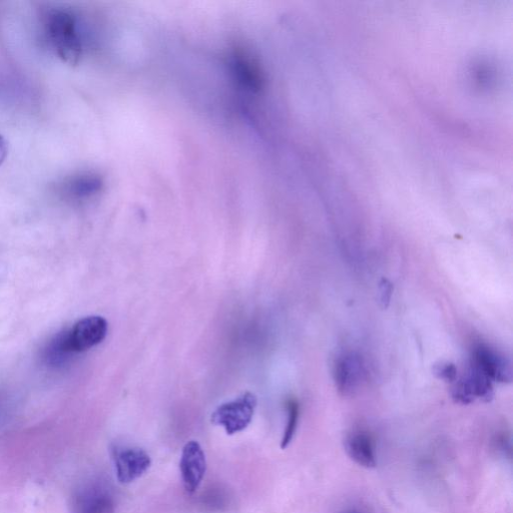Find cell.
I'll use <instances>...</instances> for the list:
<instances>
[{
    "mask_svg": "<svg viewBox=\"0 0 513 513\" xmlns=\"http://www.w3.org/2000/svg\"><path fill=\"white\" fill-rule=\"evenodd\" d=\"M435 375L446 381V382H454L458 377L457 368L454 364L451 363H441L434 367Z\"/></svg>",
    "mask_w": 513,
    "mask_h": 513,
    "instance_id": "13",
    "label": "cell"
},
{
    "mask_svg": "<svg viewBox=\"0 0 513 513\" xmlns=\"http://www.w3.org/2000/svg\"><path fill=\"white\" fill-rule=\"evenodd\" d=\"M46 34L56 54L65 63L78 65L83 56V45L76 17L66 10H53L45 19Z\"/></svg>",
    "mask_w": 513,
    "mask_h": 513,
    "instance_id": "1",
    "label": "cell"
},
{
    "mask_svg": "<svg viewBox=\"0 0 513 513\" xmlns=\"http://www.w3.org/2000/svg\"><path fill=\"white\" fill-rule=\"evenodd\" d=\"M471 363L492 382L510 383L512 380L510 362L487 345L479 344L473 349Z\"/></svg>",
    "mask_w": 513,
    "mask_h": 513,
    "instance_id": "5",
    "label": "cell"
},
{
    "mask_svg": "<svg viewBox=\"0 0 513 513\" xmlns=\"http://www.w3.org/2000/svg\"><path fill=\"white\" fill-rule=\"evenodd\" d=\"M115 463L118 480L127 484L144 475L151 467L152 460L143 449L130 448L117 451Z\"/></svg>",
    "mask_w": 513,
    "mask_h": 513,
    "instance_id": "7",
    "label": "cell"
},
{
    "mask_svg": "<svg viewBox=\"0 0 513 513\" xmlns=\"http://www.w3.org/2000/svg\"><path fill=\"white\" fill-rule=\"evenodd\" d=\"M115 511L113 496L100 487L85 489L76 496L72 505V513H115Z\"/></svg>",
    "mask_w": 513,
    "mask_h": 513,
    "instance_id": "8",
    "label": "cell"
},
{
    "mask_svg": "<svg viewBox=\"0 0 513 513\" xmlns=\"http://www.w3.org/2000/svg\"><path fill=\"white\" fill-rule=\"evenodd\" d=\"M9 155V145L7 140L0 135V166L4 164Z\"/></svg>",
    "mask_w": 513,
    "mask_h": 513,
    "instance_id": "15",
    "label": "cell"
},
{
    "mask_svg": "<svg viewBox=\"0 0 513 513\" xmlns=\"http://www.w3.org/2000/svg\"><path fill=\"white\" fill-rule=\"evenodd\" d=\"M379 292H380V303L383 308H387L390 304L392 293H393L392 284L388 280L383 279L379 286Z\"/></svg>",
    "mask_w": 513,
    "mask_h": 513,
    "instance_id": "14",
    "label": "cell"
},
{
    "mask_svg": "<svg viewBox=\"0 0 513 513\" xmlns=\"http://www.w3.org/2000/svg\"><path fill=\"white\" fill-rule=\"evenodd\" d=\"M104 180L95 173H82L68 179L63 189L69 197L77 200L91 198L104 188Z\"/></svg>",
    "mask_w": 513,
    "mask_h": 513,
    "instance_id": "10",
    "label": "cell"
},
{
    "mask_svg": "<svg viewBox=\"0 0 513 513\" xmlns=\"http://www.w3.org/2000/svg\"><path fill=\"white\" fill-rule=\"evenodd\" d=\"M344 513H358V512H356V511H354V510H349V511H346V512H344Z\"/></svg>",
    "mask_w": 513,
    "mask_h": 513,
    "instance_id": "16",
    "label": "cell"
},
{
    "mask_svg": "<svg viewBox=\"0 0 513 513\" xmlns=\"http://www.w3.org/2000/svg\"><path fill=\"white\" fill-rule=\"evenodd\" d=\"M346 450L351 459L365 468H374L377 464L371 437L364 432H355L346 441Z\"/></svg>",
    "mask_w": 513,
    "mask_h": 513,
    "instance_id": "11",
    "label": "cell"
},
{
    "mask_svg": "<svg viewBox=\"0 0 513 513\" xmlns=\"http://www.w3.org/2000/svg\"><path fill=\"white\" fill-rule=\"evenodd\" d=\"M180 469L187 492H196L207 470L206 455L198 442L190 441L185 445Z\"/></svg>",
    "mask_w": 513,
    "mask_h": 513,
    "instance_id": "6",
    "label": "cell"
},
{
    "mask_svg": "<svg viewBox=\"0 0 513 513\" xmlns=\"http://www.w3.org/2000/svg\"><path fill=\"white\" fill-rule=\"evenodd\" d=\"M454 382L452 397L458 403L470 404L476 399L488 402L493 397L492 381L472 363L464 375Z\"/></svg>",
    "mask_w": 513,
    "mask_h": 513,
    "instance_id": "4",
    "label": "cell"
},
{
    "mask_svg": "<svg viewBox=\"0 0 513 513\" xmlns=\"http://www.w3.org/2000/svg\"><path fill=\"white\" fill-rule=\"evenodd\" d=\"M257 403L256 395L246 392L238 399L218 407L212 415V423L223 426L229 435L241 432L252 422Z\"/></svg>",
    "mask_w": 513,
    "mask_h": 513,
    "instance_id": "3",
    "label": "cell"
},
{
    "mask_svg": "<svg viewBox=\"0 0 513 513\" xmlns=\"http://www.w3.org/2000/svg\"><path fill=\"white\" fill-rule=\"evenodd\" d=\"M362 375L361 362L354 355H344L335 364L334 378L336 387L343 395H348L360 383Z\"/></svg>",
    "mask_w": 513,
    "mask_h": 513,
    "instance_id": "9",
    "label": "cell"
},
{
    "mask_svg": "<svg viewBox=\"0 0 513 513\" xmlns=\"http://www.w3.org/2000/svg\"><path fill=\"white\" fill-rule=\"evenodd\" d=\"M287 410H288V421L287 426L284 432V436L281 442V448L285 449L291 443L299 421L300 409L299 404L296 400L290 399L287 402Z\"/></svg>",
    "mask_w": 513,
    "mask_h": 513,
    "instance_id": "12",
    "label": "cell"
},
{
    "mask_svg": "<svg viewBox=\"0 0 513 513\" xmlns=\"http://www.w3.org/2000/svg\"><path fill=\"white\" fill-rule=\"evenodd\" d=\"M109 331L108 321L102 316H89L60 334L65 351L71 356L101 344Z\"/></svg>",
    "mask_w": 513,
    "mask_h": 513,
    "instance_id": "2",
    "label": "cell"
}]
</instances>
